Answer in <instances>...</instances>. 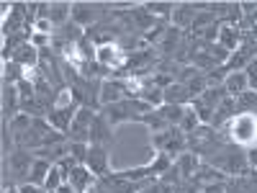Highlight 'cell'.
I'll list each match as a JSON object with an SVG mask.
<instances>
[{"mask_svg":"<svg viewBox=\"0 0 257 193\" xmlns=\"http://www.w3.org/2000/svg\"><path fill=\"white\" fill-rule=\"evenodd\" d=\"M229 144H231V139L226 134V129H213L208 124H201L196 132L188 134V152H196L201 160H208L213 155H219Z\"/></svg>","mask_w":257,"mask_h":193,"instance_id":"1","label":"cell"},{"mask_svg":"<svg viewBox=\"0 0 257 193\" xmlns=\"http://www.w3.org/2000/svg\"><path fill=\"white\" fill-rule=\"evenodd\" d=\"M203 162H208L216 170H221L226 178H239V175H247L252 170L249 160H247V149L239 147V144H229V147L221 149L219 155H213V157H208Z\"/></svg>","mask_w":257,"mask_h":193,"instance_id":"2","label":"cell"},{"mask_svg":"<svg viewBox=\"0 0 257 193\" xmlns=\"http://www.w3.org/2000/svg\"><path fill=\"white\" fill-rule=\"evenodd\" d=\"M147 111H152V106H147L139 98H123L118 103H111V106H103V109H100V114L108 119L113 126L121 124V121H137L139 124Z\"/></svg>","mask_w":257,"mask_h":193,"instance_id":"3","label":"cell"},{"mask_svg":"<svg viewBox=\"0 0 257 193\" xmlns=\"http://www.w3.org/2000/svg\"><path fill=\"white\" fill-rule=\"evenodd\" d=\"M152 144H155L157 152L178 160V155L188 152V134L180 126H170V129H165V132L152 134Z\"/></svg>","mask_w":257,"mask_h":193,"instance_id":"4","label":"cell"},{"mask_svg":"<svg viewBox=\"0 0 257 193\" xmlns=\"http://www.w3.org/2000/svg\"><path fill=\"white\" fill-rule=\"evenodd\" d=\"M34 162H36V155L31 152V149L16 147L11 155H6V165H8V170H11V183H13V185L29 183Z\"/></svg>","mask_w":257,"mask_h":193,"instance_id":"5","label":"cell"},{"mask_svg":"<svg viewBox=\"0 0 257 193\" xmlns=\"http://www.w3.org/2000/svg\"><path fill=\"white\" fill-rule=\"evenodd\" d=\"M98 111L88 109V106H80V111L72 119V126L67 132V142H82V144H90V129H93V119Z\"/></svg>","mask_w":257,"mask_h":193,"instance_id":"6","label":"cell"},{"mask_svg":"<svg viewBox=\"0 0 257 193\" xmlns=\"http://www.w3.org/2000/svg\"><path fill=\"white\" fill-rule=\"evenodd\" d=\"M108 11H111L108 6H98V3H72V21L88 31L98 21H103Z\"/></svg>","mask_w":257,"mask_h":193,"instance_id":"7","label":"cell"},{"mask_svg":"<svg viewBox=\"0 0 257 193\" xmlns=\"http://www.w3.org/2000/svg\"><path fill=\"white\" fill-rule=\"evenodd\" d=\"M224 129H226V126H224ZM226 132H229L231 144H239V147H242V144L249 142L252 134L257 132V116H252V114H237L231 129H226Z\"/></svg>","mask_w":257,"mask_h":193,"instance_id":"8","label":"cell"},{"mask_svg":"<svg viewBox=\"0 0 257 193\" xmlns=\"http://www.w3.org/2000/svg\"><path fill=\"white\" fill-rule=\"evenodd\" d=\"M80 111V106L75 103V101H70V103H62V106H54V109L49 111V124L57 129V132H62V134H67L70 132V126H72V119H75V114Z\"/></svg>","mask_w":257,"mask_h":193,"instance_id":"9","label":"cell"},{"mask_svg":"<svg viewBox=\"0 0 257 193\" xmlns=\"http://www.w3.org/2000/svg\"><path fill=\"white\" fill-rule=\"evenodd\" d=\"M201 11H208V3H178L173 11V26L180 31H190L193 18Z\"/></svg>","mask_w":257,"mask_h":193,"instance_id":"10","label":"cell"},{"mask_svg":"<svg viewBox=\"0 0 257 193\" xmlns=\"http://www.w3.org/2000/svg\"><path fill=\"white\" fill-rule=\"evenodd\" d=\"M88 170L95 178H105L111 173L108 167V147H100V144H90V152H88Z\"/></svg>","mask_w":257,"mask_h":193,"instance_id":"11","label":"cell"},{"mask_svg":"<svg viewBox=\"0 0 257 193\" xmlns=\"http://www.w3.org/2000/svg\"><path fill=\"white\" fill-rule=\"evenodd\" d=\"M183 36H185V31H180V29H175V26H167L162 41L155 47L157 54H160V59H175V52H178L180 44H183Z\"/></svg>","mask_w":257,"mask_h":193,"instance_id":"12","label":"cell"},{"mask_svg":"<svg viewBox=\"0 0 257 193\" xmlns=\"http://www.w3.org/2000/svg\"><path fill=\"white\" fill-rule=\"evenodd\" d=\"M90 144H100V147H111L113 144V124L105 119L100 111L93 119V129H90Z\"/></svg>","mask_w":257,"mask_h":193,"instance_id":"13","label":"cell"},{"mask_svg":"<svg viewBox=\"0 0 257 193\" xmlns=\"http://www.w3.org/2000/svg\"><path fill=\"white\" fill-rule=\"evenodd\" d=\"M21 114V95L18 85L3 82V121H13Z\"/></svg>","mask_w":257,"mask_h":193,"instance_id":"14","label":"cell"},{"mask_svg":"<svg viewBox=\"0 0 257 193\" xmlns=\"http://www.w3.org/2000/svg\"><path fill=\"white\" fill-rule=\"evenodd\" d=\"M95 175L88 170V165H77L75 170H72V175H70V185H72V190L75 193H90L93 188H95Z\"/></svg>","mask_w":257,"mask_h":193,"instance_id":"15","label":"cell"},{"mask_svg":"<svg viewBox=\"0 0 257 193\" xmlns=\"http://www.w3.org/2000/svg\"><path fill=\"white\" fill-rule=\"evenodd\" d=\"M237 119V98H224L221 103H219V109H216V114H213V121H211V126L213 129H224L226 126V121H234Z\"/></svg>","mask_w":257,"mask_h":193,"instance_id":"16","label":"cell"},{"mask_svg":"<svg viewBox=\"0 0 257 193\" xmlns=\"http://www.w3.org/2000/svg\"><path fill=\"white\" fill-rule=\"evenodd\" d=\"M219 44H221L226 52H237V49L242 47V29H239V26L221 24V29H219Z\"/></svg>","mask_w":257,"mask_h":193,"instance_id":"17","label":"cell"},{"mask_svg":"<svg viewBox=\"0 0 257 193\" xmlns=\"http://www.w3.org/2000/svg\"><path fill=\"white\" fill-rule=\"evenodd\" d=\"M224 88H226V93H229L231 98H239L242 93H247V90H249V80H247L244 70H242V72H229L226 80H224Z\"/></svg>","mask_w":257,"mask_h":193,"instance_id":"18","label":"cell"},{"mask_svg":"<svg viewBox=\"0 0 257 193\" xmlns=\"http://www.w3.org/2000/svg\"><path fill=\"white\" fill-rule=\"evenodd\" d=\"M193 178H196L201 185H208V183H226V180H229L221 170H216V167L208 165V162H201V167L193 173Z\"/></svg>","mask_w":257,"mask_h":193,"instance_id":"19","label":"cell"},{"mask_svg":"<svg viewBox=\"0 0 257 193\" xmlns=\"http://www.w3.org/2000/svg\"><path fill=\"white\" fill-rule=\"evenodd\" d=\"M13 62H18L21 67H31V70H36V67H39V49L29 41V44H24L21 49L13 52Z\"/></svg>","mask_w":257,"mask_h":193,"instance_id":"20","label":"cell"},{"mask_svg":"<svg viewBox=\"0 0 257 193\" xmlns=\"http://www.w3.org/2000/svg\"><path fill=\"white\" fill-rule=\"evenodd\" d=\"M72 21V3H49V24L54 29Z\"/></svg>","mask_w":257,"mask_h":193,"instance_id":"21","label":"cell"},{"mask_svg":"<svg viewBox=\"0 0 257 193\" xmlns=\"http://www.w3.org/2000/svg\"><path fill=\"white\" fill-rule=\"evenodd\" d=\"M193 98H190V93H188V88L183 82H173V85H167L165 88V103H175V106H188Z\"/></svg>","mask_w":257,"mask_h":193,"instance_id":"22","label":"cell"},{"mask_svg":"<svg viewBox=\"0 0 257 193\" xmlns=\"http://www.w3.org/2000/svg\"><path fill=\"white\" fill-rule=\"evenodd\" d=\"M201 157L196 155V152H183V155H178V160H175V165H178V170L183 173V178H193V173L201 167Z\"/></svg>","mask_w":257,"mask_h":193,"instance_id":"23","label":"cell"},{"mask_svg":"<svg viewBox=\"0 0 257 193\" xmlns=\"http://www.w3.org/2000/svg\"><path fill=\"white\" fill-rule=\"evenodd\" d=\"M178 3H173V0H157V3H144L142 8L149 13V16H155L160 21H167V18H173V11H175Z\"/></svg>","mask_w":257,"mask_h":193,"instance_id":"24","label":"cell"},{"mask_svg":"<svg viewBox=\"0 0 257 193\" xmlns=\"http://www.w3.org/2000/svg\"><path fill=\"white\" fill-rule=\"evenodd\" d=\"M139 124H144L152 134H157V132H165V129H170V124H167V119L162 116V111L160 109H152V111H147L144 116H142V121Z\"/></svg>","mask_w":257,"mask_h":193,"instance_id":"25","label":"cell"},{"mask_svg":"<svg viewBox=\"0 0 257 193\" xmlns=\"http://www.w3.org/2000/svg\"><path fill=\"white\" fill-rule=\"evenodd\" d=\"M206 106H211V109H219V103L224 101V98H229V93H226V88L224 85H208L206 88V93L203 95H198Z\"/></svg>","mask_w":257,"mask_h":193,"instance_id":"26","label":"cell"},{"mask_svg":"<svg viewBox=\"0 0 257 193\" xmlns=\"http://www.w3.org/2000/svg\"><path fill=\"white\" fill-rule=\"evenodd\" d=\"M52 167H54V165L47 162V160H36L34 167H31V178H29V183L44 188V183H47V178H49V170H52Z\"/></svg>","mask_w":257,"mask_h":193,"instance_id":"27","label":"cell"},{"mask_svg":"<svg viewBox=\"0 0 257 193\" xmlns=\"http://www.w3.org/2000/svg\"><path fill=\"white\" fill-rule=\"evenodd\" d=\"M160 111H162V116L167 119L170 126H180V121H183V116H185V111H188V106L165 103V106H160Z\"/></svg>","mask_w":257,"mask_h":193,"instance_id":"28","label":"cell"},{"mask_svg":"<svg viewBox=\"0 0 257 193\" xmlns=\"http://www.w3.org/2000/svg\"><path fill=\"white\" fill-rule=\"evenodd\" d=\"M257 111V90H247L237 98V114H254Z\"/></svg>","mask_w":257,"mask_h":193,"instance_id":"29","label":"cell"},{"mask_svg":"<svg viewBox=\"0 0 257 193\" xmlns=\"http://www.w3.org/2000/svg\"><path fill=\"white\" fill-rule=\"evenodd\" d=\"M26 77V72H24V67H21L18 62H6V72H3V82H11V85H18L21 80Z\"/></svg>","mask_w":257,"mask_h":193,"instance_id":"30","label":"cell"},{"mask_svg":"<svg viewBox=\"0 0 257 193\" xmlns=\"http://www.w3.org/2000/svg\"><path fill=\"white\" fill-rule=\"evenodd\" d=\"M88 152H90V144H82V142H70V155L75 157L77 165L88 162Z\"/></svg>","mask_w":257,"mask_h":193,"instance_id":"31","label":"cell"},{"mask_svg":"<svg viewBox=\"0 0 257 193\" xmlns=\"http://www.w3.org/2000/svg\"><path fill=\"white\" fill-rule=\"evenodd\" d=\"M201 126V121H198V116H196V111L188 106V111H185V116H183V121H180V129L185 134H190V132H196V129Z\"/></svg>","mask_w":257,"mask_h":193,"instance_id":"32","label":"cell"},{"mask_svg":"<svg viewBox=\"0 0 257 193\" xmlns=\"http://www.w3.org/2000/svg\"><path fill=\"white\" fill-rule=\"evenodd\" d=\"M62 183H64V178H62V173H59V167L54 165V167L49 170V178H47V183H44V190H47V193H54Z\"/></svg>","mask_w":257,"mask_h":193,"instance_id":"33","label":"cell"},{"mask_svg":"<svg viewBox=\"0 0 257 193\" xmlns=\"http://www.w3.org/2000/svg\"><path fill=\"white\" fill-rule=\"evenodd\" d=\"M226 193H247V175L229 178L226 180Z\"/></svg>","mask_w":257,"mask_h":193,"instance_id":"34","label":"cell"},{"mask_svg":"<svg viewBox=\"0 0 257 193\" xmlns=\"http://www.w3.org/2000/svg\"><path fill=\"white\" fill-rule=\"evenodd\" d=\"M226 75H229V72L224 70V64H221V67H216V70L206 72V80H208V85H224Z\"/></svg>","mask_w":257,"mask_h":193,"instance_id":"35","label":"cell"},{"mask_svg":"<svg viewBox=\"0 0 257 193\" xmlns=\"http://www.w3.org/2000/svg\"><path fill=\"white\" fill-rule=\"evenodd\" d=\"M21 193H47L41 185H34V183H24V185H18Z\"/></svg>","mask_w":257,"mask_h":193,"instance_id":"36","label":"cell"},{"mask_svg":"<svg viewBox=\"0 0 257 193\" xmlns=\"http://www.w3.org/2000/svg\"><path fill=\"white\" fill-rule=\"evenodd\" d=\"M247 160H249V167H252V170H257V147L247 149Z\"/></svg>","mask_w":257,"mask_h":193,"instance_id":"37","label":"cell"},{"mask_svg":"<svg viewBox=\"0 0 257 193\" xmlns=\"http://www.w3.org/2000/svg\"><path fill=\"white\" fill-rule=\"evenodd\" d=\"M54 193H75V190H72V185H70V183H62Z\"/></svg>","mask_w":257,"mask_h":193,"instance_id":"38","label":"cell"},{"mask_svg":"<svg viewBox=\"0 0 257 193\" xmlns=\"http://www.w3.org/2000/svg\"><path fill=\"white\" fill-rule=\"evenodd\" d=\"M6 193H21V190H18V185H8V188H6Z\"/></svg>","mask_w":257,"mask_h":193,"instance_id":"39","label":"cell"}]
</instances>
